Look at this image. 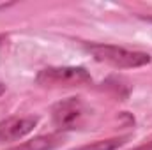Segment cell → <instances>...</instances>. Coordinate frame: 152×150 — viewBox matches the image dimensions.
<instances>
[{
	"instance_id": "obj_1",
	"label": "cell",
	"mask_w": 152,
	"mask_h": 150,
	"mask_svg": "<svg viewBox=\"0 0 152 150\" xmlns=\"http://www.w3.org/2000/svg\"><path fill=\"white\" fill-rule=\"evenodd\" d=\"M87 50L94 55L96 60L104 62L117 69H134L151 64L152 57L143 51H131L113 44H103V42H90L87 44Z\"/></svg>"
},
{
	"instance_id": "obj_2",
	"label": "cell",
	"mask_w": 152,
	"mask_h": 150,
	"mask_svg": "<svg viewBox=\"0 0 152 150\" xmlns=\"http://www.w3.org/2000/svg\"><path fill=\"white\" fill-rule=\"evenodd\" d=\"M36 81L46 88H62L87 85L92 81V76L83 67H46L39 71Z\"/></svg>"
},
{
	"instance_id": "obj_3",
	"label": "cell",
	"mask_w": 152,
	"mask_h": 150,
	"mask_svg": "<svg viewBox=\"0 0 152 150\" xmlns=\"http://www.w3.org/2000/svg\"><path fill=\"white\" fill-rule=\"evenodd\" d=\"M87 113L88 110L81 97H67L58 101L51 108V120L58 131H71L78 129L83 124Z\"/></svg>"
},
{
	"instance_id": "obj_4",
	"label": "cell",
	"mask_w": 152,
	"mask_h": 150,
	"mask_svg": "<svg viewBox=\"0 0 152 150\" xmlns=\"http://www.w3.org/2000/svg\"><path fill=\"white\" fill-rule=\"evenodd\" d=\"M39 117L27 115V117H7L0 120V141H16L28 133L34 131L37 125Z\"/></svg>"
},
{
	"instance_id": "obj_5",
	"label": "cell",
	"mask_w": 152,
	"mask_h": 150,
	"mask_svg": "<svg viewBox=\"0 0 152 150\" xmlns=\"http://www.w3.org/2000/svg\"><path fill=\"white\" fill-rule=\"evenodd\" d=\"M62 141H64V136L60 133H51V134L36 136V138H32V140H28L25 143H20V145L7 150H53Z\"/></svg>"
},
{
	"instance_id": "obj_6",
	"label": "cell",
	"mask_w": 152,
	"mask_h": 150,
	"mask_svg": "<svg viewBox=\"0 0 152 150\" xmlns=\"http://www.w3.org/2000/svg\"><path fill=\"white\" fill-rule=\"evenodd\" d=\"M129 140V136H118V138H108V140H97L87 145H81L78 149L73 150H117L120 149L122 145H126Z\"/></svg>"
},
{
	"instance_id": "obj_7",
	"label": "cell",
	"mask_w": 152,
	"mask_h": 150,
	"mask_svg": "<svg viewBox=\"0 0 152 150\" xmlns=\"http://www.w3.org/2000/svg\"><path fill=\"white\" fill-rule=\"evenodd\" d=\"M134 150H152V141H147V143L140 145L138 149H134Z\"/></svg>"
},
{
	"instance_id": "obj_8",
	"label": "cell",
	"mask_w": 152,
	"mask_h": 150,
	"mask_svg": "<svg viewBox=\"0 0 152 150\" xmlns=\"http://www.w3.org/2000/svg\"><path fill=\"white\" fill-rule=\"evenodd\" d=\"M145 20H147V21H152V16H149V18H145Z\"/></svg>"
}]
</instances>
